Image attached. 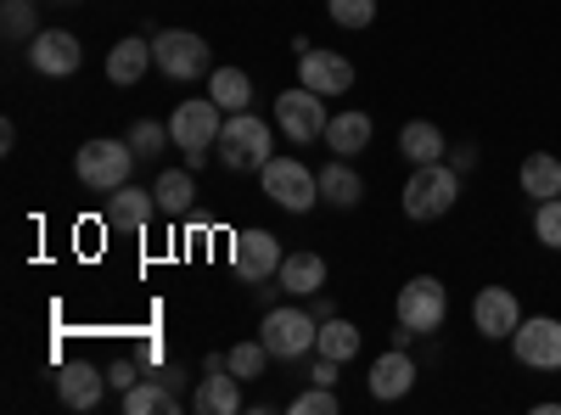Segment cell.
<instances>
[{
  "label": "cell",
  "instance_id": "f1b7e54d",
  "mask_svg": "<svg viewBox=\"0 0 561 415\" xmlns=\"http://www.w3.org/2000/svg\"><path fill=\"white\" fill-rule=\"evenodd\" d=\"M124 141L135 147V158H158V152L174 141V135H169V124H158V118H135Z\"/></svg>",
  "mask_w": 561,
  "mask_h": 415
},
{
  "label": "cell",
  "instance_id": "83f0119b",
  "mask_svg": "<svg viewBox=\"0 0 561 415\" xmlns=\"http://www.w3.org/2000/svg\"><path fill=\"white\" fill-rule=\"evenodd\" d=\"M208 96L225 107V113H248L253 107V79L242 68H214L208 73Z\"/></svg>",
  "mask_w": 561,
  "mask_h": 415
},
{
  "label": "cell",
  "instance_id": "cb8c5ba5",
  "mask_svg": "<svg viewBox=\"0 0 561 415\" xmlns=\"http://www.w3.org/2000/svg\"><path fill=\"white\" fill-rule=\"evenodd\" d=\"M517 186H523V197H534V203L561 197V158H556V152H528L523 169H517Z\"/></svg>",
  "mask_w": 561,
  "mask_h": 415
},
{
  "label": "cell",
  "instance_id": "74e56055",
  "mask_svg": "<svg viewBox=\"0 0 561 415\" xmlns=\"http://www.w3.org/2000/svg\"><path fill=\"white\" fill-rule=\"evenodd\" d=\"M309 314H314V320H332V314H337V303H332V298H325V287H320V292L309 298Z\"/></svg>",
  "mask_w": 561,
  "mask_h": 415
},
{
  "label": "cell",
  "instance_id": "ba28073f",
  "mask_svg": "<svg viewBox=\"0 0 561 415\" xmlns=\"http://www.w3.org/2000/svg\"><path fill=\"white\" fill-rule=\"evenodd\" d=\"M152 57H158V68H163L174 84H192V79H208V73H214L208 39L192 34V28H163V34L152 39Z\"/></svg>",
  "mask_w": 561,
  "mask_h": 415
},
{
  "label": "cell",
  "instance_id": "52a82bcc",
  "mask_svg": "<svg viewBox=\"0 0 561 415\" xmlns=\"http://www.w3.org/2000/svg\"><path fill=\"white\" fill-rule=\"evenodd\" d=\"M259 337H264V348H270L275 359H304V354H314L320 320H314L309 309H298V303H280V309H264Z\"/></svg>",
  "mask_w": 561,
  "mask_h": 415
},
{
  "label": "cell",
  "instance_id": "d4e9b609",
  "mask_svg": "<svg viewBox=\"0 0 561 415\" xmlns=\"http://www.w3.org/2000/svg\"><path fill=\"white\" fill-rule=\"evenodd\" d=\"M152 197H158V214H169V219L192 214V203H197V180H192V169H163V174L152 180Z\"/></svg>",
  "mask_w": 561,
  "mask_h": 415
},
{
  "label": "cell",
  "instance_id": "7a4b0ae2",
  "mask_svg": "<svg viewBox=\"0 0 561 415\" xmlns=\"http://www.w3.org/2000/svg\"><path fill=\"white\" fill-rule=\"evenodd\" d=\"M219 129H225V107L214 96H197V102H180L169 113V135L174 147L185 152V169H203L219 147Z\"/></svg>",
  "mask_w": 561,
  "mask_h": 415
},
{
  "label": "cell",
  "instance_id": "484cf974",
  "mask_svg": "<svg viewBox=\"0 0 561 415\" xmlns=\"http://www.w3.org/2000/svg\"><path fill=\"white\" fill-rule=\"evenodd\" d=\"M174 410H180V399H174V388L163 377H140L124 393V415H174Z\"/></svg>",
  "mask_w": 561,
  "mask_h": 415
},
{
  "label": "cell",
  "instance_id": "2e32d148",
  "mask_svg": "<svg viewBox=\"0 0 561 415\" xmlns=\"http://www.w3.org/2000/svg\"><path fill=\"white\" fill-rule=\"evenodd\" d=\"M415 377H421V365L410 359V348H393L388 343V354H377V365H370L365 388H370V399H377V404H393V399H404L415 388Z\"/></svg>",
  "mask_w": 561,
  "mask_h": 415
},
{
  "label": "cell",
  "instance_id": "277c9868",
  "mask_svg": "<svg viewBox=\"0 0 561 415\" xmlns=\"http://www.w3.org/2000/svg\"><path fill=\"white\" fill-rule=\"evenodd\" d=\"M214 152H219L225 169L248 174V169H264L275 158V135H270V124L259 113H225V129H219V147Z\"/></svg>",
  "mask_w": 561,
  "mask_h": 415
},
{
  "label": "cell",
  "instance_id": "7c38bea8",
  "mask_svg": "<svg viewBox=\"0 0 561 415\" xmlns=\"http://www.w3.org/2000/svg\"><path fill=\"white\" fill-rule=\"evenodd\" d=\"M472 326L483 343H511V332L523 326V298L511 287H483L472 298Z\"/></svg>",
  "mask_w": 561,
  "mask_h": 415
},
{
  "label": "cell",
  "instance_id": "4fadbf2b",
  "mask_svg": "<svg viewBox=\"0 0 561 415\" xmlns=\"http://www.w3.org/2000/svg\"><path fill=\"white\" fill-rule=\"evenodd\" d=\"M192 410H203V415H237V410H242V377L225 365V354H208V359H203Z\"/></svg>",
  "mask_w": 561,
  "mask_h": 415
},
{
  "label": "cell",
  "instance_id": "9c48e42d",
  "mask_svg": "<svg viewBox=\"0 0 561 415\" xmlns=\"http://www.w3.org/2000/svg\"><path fill=\"white\" fill-rule=\"evenodd\" d=\"M275 124L287 129L298 147H309V141H325V124H332V113H325L320 90L293 84V90H280V96H275Z\"/></svg>",
  "mask_w": 561,
  "mask_h": 415
},
{
  "label": "cell",
  "instance_id": "d590c367",
  "mask_svg": "<svg viewBox=\"0 0 561 415\" xmlns=\"http://www.w3.org/2000/svg\"><path fill=\"white\" fill-rule=\"evenodd\" d=\"M135 382H140V365L135 359H118L113 371H107V388H118V393H129Z\"/></svg>",
  "mask_w": 561,
  "mask_h": 415
},
{
  "label": "cell",
  "instance_id": "8992f818",
  "mask_svg": "<svg viewBox=\"0 0 561 415\" xmlns=\"http://www.w3.org/2000/svg\"><path fill=\"white\" fill-rule=\"evenodd\" d=\"M259 180H264V197L287 214H309L320 203V174L304 169V158H270L259 169Z\"/></svg>",
  "mask_w": 561,
  "mask_h": 415
},
{
  "label": "cell",
  "instance_id": "836d02e7",
  "mask_svg": "<svg viewBox=\"0 0 561 415\" xmlns=\"http://www.w3.org/2000/svg\"><path fill=\"white\" fill-rule=\"evenodd\" d=\"M343 404H337V393L332 388H320V382H309L298 399H293V415H337Z\"/></svg>",
  "mask_w": 561,
  "mask_h": 415
},
{
  "label": "cell",
  "instance_id": "7402d4cb",
  "mask_svg": "<svg viewBox=\"0 0 561 415\" xmlns=\"http://www.w3.org/2000/svg\"><path fill=\"white\" fill-rule=\"evenodd\" d=\"M320 203H332V208H359L365 203V180H359V169H354V158H332L320 169Z\"/></svg>",
  "mask_w": 561,
  "mask_h": 415
},
{
  "label": "cell",
  "instance_id": "8fae6325",
  "mask_svg": "<svg viewBox=\"0 0 561 415\" xmlns=\"http://www.w3.org/2000/svg\"><path fill=\"white\" fill-rule=\"evenodd\" d=\"M280 237H270V230H237V242H230V269L242 275L248 287H259V281H270V275L280 269Z\"/></svg>",
  "mask_w": 561,
  "mask_h": 415
},
{
  "label": "cell",
  "instance_id": "e575fe53",
  "mask_svg": "<svg viewBox=\"0 0 561 415\" xmlns=\"http://www.w3.org/2000/svg\"><path fill=\"white\" fill-rule=\"evenodd\" d=\"M337 371H343V365H337V359H325V354L309 359V382H320V388H337Z\"/></svg>",
  "mask_w": 561,
  "mask_h": 415
},
{
  "label": "cell",
  "instance_id": "9a60e30c",
  "mask_svg": "<svg viewBox=\"0 0 561 415\" xmlns=\"http://www.w3.org/2000/svg\"><path fill=\"white\" fill-rule=\"evenodd\" d=\"M298 84L320 90V96H348L354 90V62L343 51H320V45H309V51L298 57Z\"/></svg>",
  "mask_w": 561,
  "mask_h": 415
},
{
  "label": "cell",
  "instance_id": "4dcf8cb0",
  "mask_svg": "<svg viewBox=\"0 0 561 415\" xmlns=\"http://www.w3.org/2000/svg\"><path fill=\"white\" fill-rule=\"evenodd\" d=\"M325 18L337 28H370L377 23V0H325Z\"/></svg>",
  "mask_w": 561,
  "mask_h": 415
},
{
  "label": "cell",
  "instance_id": "1f68e13d",
  "mask_svg": "<svg viewBox=\"0 0 561 415\" xmlns=\"http://www.w3.org/2000/svg\"><path fill=\"white\" fill-rule=\"evenodd\" d=\"M534 237H539V247L561 253V197L534 203Z\"/></svg>",
  "mask_w": 561,
  "mask_h": 415
},
{
  "label": "cell",
  "instance_id": "44dd1931",
  "mask_svg": "<svg viewBox=\"0 0 561 415\" xmlns=\"http://www.w3.org/2000/svg\"><path fill=\"white\" fill-rule=\"evenodd\" d=\"M102 388H107V377L96 371V365H84V359H73V365H62V371H57V399L68 410H96L102 404Z\"/></svg>",
  "mask_w": 561,
  "mask_h": 415
},
{
  "label": "cell",
  "instance_id": "d6a6232c",
  "mask_svg": "<svg viewBox=\"0 0 561 415\" xmlns=\"http://www.w3.org/2000/svg\"><path fill=\"white\" fill-rule=\"evenodd\" d=\"M0 28H7V39H34V0H7L0 7Z\"/></svg>",
  "mask_w": 561,
  "mask_h": 415
},
{
  "label": "cell",
  "instance_id": "603a6c76",
  "mask_svg": "<svg viewBox=\"0 0 561 415\" xmlns=\"http://www.w3.org/2000/svg\"><path fill=\"white\" fill-rule=\"evenodd\" d=\"M399 152L410 158V169H421V163H444L449 158V141H444V129L433 118H410L399 129Z\"/></svg>",
  "mask_w": 561,
  "mask_h": 415
},
{
  "label": "cell",
  "instance_id": "4316f807",
  "mask_svg": "<svg viewBox=\"0 0 561 415\" xmlns=\"http://www.w3.org/2000/svg\"><path fill=\"white\" fill-rule=\"evenodd\" d=\"M359 326L354 320H343V314H332V320H320V337H314V354H325V359H337V365H348L354 354H359Z\"/></svg>",
  "mask_w": 561,
  "mask_h": 415
},
{
  "label": "cell",
  "instance_id": "5bb4252c",
  "mask_svg": "<svg viewBox=\"0 0 561 415\" xmlns=\"http://www.w3.org/2000/svg\"><path fill=\"white\" fill-rule=\"evenodd\" d=\"M28 62H34V73H45V79H68V73H79V62H84V45H79V34H68V28H39V34L28 39Z\"/></svg>",
  "mask_w": 561,
  "mask_h": 415
},
{
  "label": "cell",
  "instance_id": "ac0fdd59",
  "mask_svg": "<svg viewBox=\"0 0 561 415\" xmlns=\"http://www.w3.org/2000/svg\"><path fill=\"white\" fill-rule=\"evenodd\" d=\"M370 135H377V118L343 107V113H332V124H325V152L332 158H359L370 147Z\"/></svg>",
  "mask_w": 561,
  "mask_h": 415
},
{
  "label": "cell",
  "instance_id": "f546056e",
  "mask_svg": "<svg viewBox=\"0 0 561 415\" xmlns=\"http://www.w3.org/2000/svg\"><path fill=\"white\" fill-rule=\"evenodd\" d=\"M270 359H275V354L264 348V337H259V343H237V348H230V354H225V365H230V371H237L242 382H259Z\"/></svg>",
  "mask_w": 561,
  "mask_h": 415
},
{
  "label": "cell",
  "instance_id": "6da1fadb",
  "mask_svg": "<svg viewBox=\"0 0 561 415\" xmlns=\"http://www.w3.org/2000/svg\"><path fill=\"white\" fill-rule=\"evenodd\" d=\"M460 169H449V158L444 163H421V169H410V180H404V219H415V224H433V219H444V214H455V203H460Z\"/></svg>",
  "mask_w": 561,
  "mask_h": 415
},
{
  "label": "cell",
  "instance_id": "5b68a950",
  "mask_svg": "<svg viewBox=\"0 0 561 415\" xmlns=\"http://www.w3.org/2000/svg\"><path fill=\"white\" fill-rule=\"evenodd\" d=\"M393 314H399V326H410L415 337H438L444 320H449L444 281L438 275H410V281L399 287V298H393Z\"/></svg>",
  "mask_w": 561,
  "mask_h": 415
},
{
  "label": "cell",
  "instance_id": "e0dca14e",
  "mask_svg": "<svg viewBox=\"0 0 561 415\" xmlns=\"http://www.w3.org/2000/svg\"><path fill=\"white\" fill-rule=\"evenodd\" d=\"M152 214H158V197L152 192H140V186H118V192H107V230H124V237H140V230L152 224Z\"/></svg>",
  "mask_w": 561,
  "mask_h": 415
},
{
  "label": "cell",
  "instance_id": "30bf717a",
  "mask_svg": "<svg viewBox=\"0 0 561 415\" xmlns=\"http://www.w3.org/2000/svg\"><path fill=\"white\" fill-rule=\"evenodd\" d=\"M511 354L528 371H561V320L556 314H523V326L511 332Z\"/></svg>",
  "mask_w": 561,
  "mask_h": 415
},
{
  "label": "cell",
  "instance_id": "3957f363",
  "mask_svg": "<svg viewBox=\"0 0 561 415\" xmlns=\"http://www.w3.org/2000/svg\"><path fill=\"white\" fill-rule=\"evenodd\" d=\"M135 147L129 141H113V135H96V141H84L73 152V174H79V186L90 192H118L129 186V174H135Z\"/></svg>",
  "mask_w": 561,
  "mask_h": 415
},
{
  "label": "cell",
  "instance_id": "8d00e7d4",
  "mask_svg": "<svg viewBox=\"0 0 561 415\" xmlns=\"http://www.w3.org/2000/svg\"><path fill=\"white\" fill-rule=\"evenodd\" d=\"M449 169L472 174V169H478V147H455V152H449Z\"/></svg>",
  "mask_w": 561,
  "mask_h": 415
},
{
  "label": "cell",
  "instance_id": "d6986e66",
  "mask_svg": "<svg viewBox=\"0 0 561 415\" xmlns=\"http://www.w3.org/2000/svg\"><path fill=\"white\" fill-rule=\"evenodd\" d=\"M275 287L287 292V298H314L325 287V258L309 253V247L287 253V258H280V269H275Z\"/></svg>",
  "mask_w": 561,
  "mask_h": 415
},
{
  "label": "cell",
  "instance_id": "ffe728a7",
  "mask_svg": "<svg viewBox=\"0 0 561 415\" xmlns=\"http://www.w3.org/2000/svg\"><path fill=\"white\" fill-rule=\"evenodd\" d=\"M147 68H158V57H152V39H140V34H124L107 51V79L124 84V90L147 79Z\"/></svg>",
  "mask_w": 561,
  "mask_h": 415
}]
</instances>
